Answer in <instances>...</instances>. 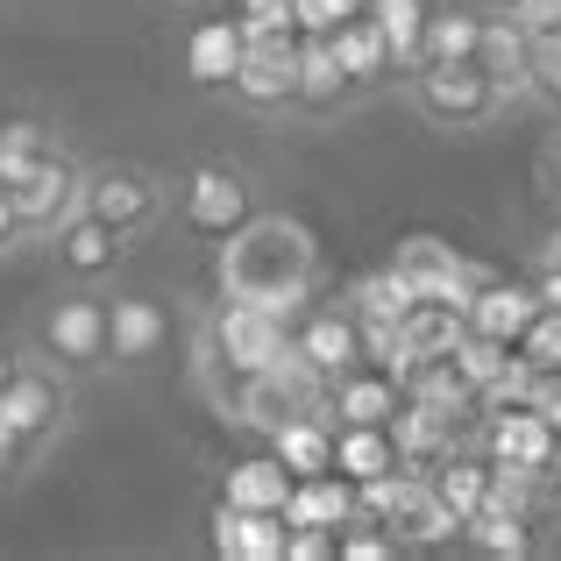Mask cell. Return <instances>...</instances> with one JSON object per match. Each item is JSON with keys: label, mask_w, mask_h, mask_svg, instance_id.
Segmentation results:
<instances>
[{"label": "cell", "mask_w": 561, "mask_h": 561, "mask_svg": "<svg viewBox=\"0 0 561 561\" xmlns=\"http://www.w3.org/2000/svg\"><path fill=\"white\" fill-rule=\"evenodd\" d=\"M348 14H363V0H299V36H334Z\"/></svg>", "instance_id": "obj_34"}, {"label": "cell", "mask_w": 561, "mask_h": 561, "mask_svg": "<svg viewBox=\"0 0 561 561\" xmlns=\"http://www.w3.org/2000/svg\"><path fill=\"white\" fill-rule=\"evenodd\" d=\"M214 285L220 299H256L271 313L299 320L320 291V242L291 214H249L228 242H214Z\"/></svg>", "instance_id": "obj_1"}, {"label": "cell", "mask_w": 561, "mask_h": 561, "mask_svg": "<svg viewBox=\"0 0 561 561\" xmlns=\"http://www.w3.org/2000/svg\"><path fill=\"white\" fill-rule=\"evenodd\" d=\"M363 85L348 79V65L334 57L328 36H299V100H291V114H306V122H328V114L356 107Z\"/></svg>", "instance_id": "obj_18"}, {"label": "cell", "mask_w": 561, "mask_h": 561, "mask_svg": "<svg viewBox=\"0 0 561 561\" xmlns=\"http://www.w3.org/2000/svg\"><path fill=\"white\" fill-rule=\"evenodd\" d=\"M483 43V8L462 0V8H434L426 14V36H420V65H469Z\"/></svg>", "instance_id": "obj_26"}, {"label": "cell", "mask_w": 561, "mask_h": 561, "mask_svg": "<svg viewBox=\"0 0 561 561\" xmlns=\"http://www.w3.org/2000/svg\"><path fill=\"white\" fill-rule=\"evenodd\" d=\"M79 206L93 220H107L122 242H142L171 220V179L150 164H85V192Z\"/></svg>", "instance_id": "obj_5"}, {"label": "cell", "mask_w": 561, "mask_h": 561, "mask_svg": "<svg viewBox=\"0 0 561 561\" xmlns=\"http://www.w3.org/2000/svg\"><path fill=\"white\" fill-rule=\"evenodd\" d=\"M462 548L469 554H491V561H526L540 540H534V519H526V512L483 505V512H469V519H462Z\"/></svg>", "instance_id": "obj_25"}, {"label": "cell", "mask_w": 561, "mask_h": 561, "mask_svg": "<svg viewBox=\"0 0 561 561\" xmlns=\"http://www.w3.org/2000/svg\"><path fill=\"white\" fill-rule=\"evenodd\" d=\"M28 234H22V220H14V199H8V185H0V256H14Z\"/></svg>", "instance_id": "obj_38"}, {"label": "cell", "mask_w": 561, "mask_h": 561, "mask_svg": "<svg viewBox=\"0 0 561 561\" xmlns=\"http://www.w3.org/2000/svg\"><path fill=\"white\" fill-rule=\"evenodd\" d=\"M28 342H36V356H43V363H57L65 377H93V370H107V299H100L93 285L57 291V299L36 313Z\"/></svg>", "instance_id": "obj_6"}, {"label": "cell", "mask_w": 561, "mask_h": 561, "mask_svg": "<svg viewBox=\"0 0 561 561\" xmlns=\"http://www.w3.org/2000/svg\"><path fill=\"white\" fill-rule=\"evenodd\" d=\"M391 440H398V462L405 469H434L462 434H455V412L426 405V398H405V405L391 412Z\"/></svg>", "instance_id": "obj_21"}, {"label": "cell", "mask_w": 561, "mask_h": 561, "mask_svg": "<svg viewBox=\"0 0 561 561\" xmlns=\"http://www.w3.org/2000/svg\"><path fill=\"white\" fill-rule=\"evenodd\" d=\"M285 342H291V320L285 313H271V306H256V299H214V313H206V328H199V377L206 383H242V377H256V370H271L277 356H285Z\"/></svg>", "instance_id": "obj_2"}, {"label": "cell", "mask_w": 561, "mask_h": 561, "mask_svg": "<svg viewBox=\"0 0 561 561\" xmlns=\"http://www.w3.org/2000/svg\"><path fill=\"white\" fill-rule=\"evenodd\" d=\"M14 363H22V356H14V348H0V391H8V377H14Z\"/></svg>", "instance_id": "obj_40"}, {"label": "cell", "mask_w": 561, "mask_h": 561, "mask_svg": "<svg viewBox=\"0 0 561 561\" xmlns=\"http://www.w3.org/2000/svg\"><path fill=\"white\" fill-rule=\"evenodd\" d=\"M398 93H405V107L420 114L426 128H440V136H477L497 114H512L477 57H469V65H412L405 79H398Z\"/></svg>", "instance_id": "obj_3"}, {"label": "cell", "mask_w": 561, "mask_h": 561, "mask_svg": "<svg viewBox=\"0 0 561 561\" xmlns=\"http://www.w3.org/2000/svg\"><path fill=\"white\" fill-rule=\"evenodd\" d=\"M122 256H128V242L107 228V220H93L85 206L50 234V263H57L65 285H100V277H114V263H122Z\"/></svg>", "instance_id": "obj_17"}, {"label": "cell", "mask_w": 561, "mask_h": 561, "mask_svg": "<svg viewBox=\"0 0 561 561\" xmlns=\"http://www.w3.org/2000/svg\"><path fill=\"white\" fill-rule=\"evenodd\" d=\"M256 206H263L256 179L242 164H228V157H206V164H192L171 185V220H179V234H192V242H228Z\"/></svg>", "instance_id": "obj_4"}, {"label": "cell", "mask_w": 561, "mask_h": 561, "mask_svg": "<svg viewBox=\"0 0 561 561\" xmlns=\"http://www.w3.org/2000/svg\"><path fill=\"white\" fill-rule=\"evenodd\" d=\"M291 348H299V356L334 383L342 370H356V363H363V320L348 313V306H306V313L291 320Z\"/></svg>", "instance_id": "obj_16"}, {"label": "cell", "mask_w": 561, "mask_h": 561, "mask_svg": "<svg viewBox=\"0 0 561 561\" xmlns=\"http://www.w3.org/2000/svg\"><path fill=\"white\" fill-rule=\"evenodd\" d=\"M512 348H519V356L534 363V370H561V313H548V306H540L534 328H526Z\"/></svg>", "instance_id": "obj_33"}, {"label": "cell", "mask_w": 561, "mask_h": 561, "mask_svg": "<svg viewBox=\"0 0 561 561\" xmlns=\"http://www.w3.org/2000/svg\"><path fill=\"white\" fill-rule=\"evenodd\" d=\"M534 107L561 114V28H540L534 36Z\"/></svg>", "instance_id": "obj_32"}, {"label": "cell", "mask_w": 561, "mask_h": 561, "mask_svg": "<svg viewBox=\"0 0 561 561\" xmlns=\"http://www.w3.org/2000/svg\"><path fill=\"white\" fill-rule=\"evenodd\" d=\"M220 497H228V505H242V512H285V497H291V469L277 462V455H249V462H234V469H228Z\"/></svg>", "instance_id": "obj_27"}, {"label": "cell", "mask_w": 561, "mask_h": 561, "mask_svg": "<svg viewBox=\"0 0 561 561\" xmlns=\"http://www.w3.org/2000/svg\"><path fill=\"white\" fill-rule=\"evenodd\" d=\"M356 519V483L342 477V469H320V477H299L285 497V526H342Z\"/></svg>", "instance_id": "obj_22"}, {"label": "cell", "mask_w": 561, "mask_h": 561, "mask_svg": "<svg viewBox=\"0 0 561 561\" xmlns=\"http://www.w3.org/2000/svg\"><path fill=\"white\" fill-rule=\"evenodd\" d=\"M234 22H242L249 43H277V36H299V0H234Z\"/></svg>", "instance_id": "obj_31"}, {"label": "cell", "mask_w": 561, "mask_h": 561, "mask_svg": "<svg viewBox=\"0 0 561 561\" xmlns=\"http://www.w3.org/2000/svg\"><path fill=\"white\" fill-rule=\"evenodd\" d=\"M271 455L291 469V483L334 469V420H328V412H291V420L271 434Z\"/></svg>", "instance_id": "obj_24"}, {"label": "cell", "mask_w": 561, "mask_h": 561, "mask_svg": "<svg viewBox=\"0 0 561 561\" xmlns=\"http://www.w3.org/2000/svg\"><path fill=\"white\" fill-rule=\"evenodd\" d=\"M497 8H505L512 22L526 28V36H540V28H561V0H497Z\"/></svg>", "instance_id": "obj_35"}, {"label": "cell", "mask_w": 561, "mask_h": 561, "mask_svg": "<svg viewBox=\"0 0 561 561\" xmlns=\"http://www.w3.org/2000/svg\"><path fill=\"white\" fill-rule=\"evenodd\" d=\"M534 313H540V291L534 285H505V277H483V285L469 291V306H462L469 334H491V342H505V348L534 328Z\"/></svg>", "instance_id": "obj_20"}, {"label": "cell", "mask_w": 561, "mask_h": 561, "mask_svg": "<svg viewBox=\"0 0 561 561\" xmlns=\"http://www.w3.org/2000/svg\"><path fill=\"white\" fill-rule=\"evenodd\" d=\"M0 420H8V434L22 440L28 462H36V455L71 426V377L57 370V363H43V356H22L14 377H8V391H0Z\"/></svg>", "instance_id": "obj_7"}, {"label": "cell", "mask_w": 561, "mask_h": 561, "mask_svg": "<svg viewBox=\"0 0 561 561\" xmlns=\"http://www.w3.org/2000/svg\"><path fill=\"white\" fill-rule=\"evenodd\" d=\"M242 50H249V36H242V22L234 14H214V8H199V22L185 28V43H179V71L199 93H228L234 85V71H242Z\"/></svg>", "instance_id": "obj_12"}, {"label": "cell", "mask_w": 561, "mask_h": 561, "mask_svg": "<svg viewBox=\"0 0 561 561\" xmlns=\"http://www.w3.org/2000/svg\"><path fill=\"white\" fill-rule=\"evenodd\" d=\"M171 348V313L142 291L107 299V370H150Z\"/></svg>", "instance_id": "obj_13"}, {"label": "cell", "mask_w": 561, "mask_h": 561, "mask_svg": "<svg viewBox=\"0 0 561 561\" xmlns=\"http://www.w3.org/2000/svg\"><path fill=\"white\" fill-rule=\"evenodd\" d=\"M477 448L491 455V462H512V469H540V477H554V462H561V434H554L548 420H540L534 405L477 412Z\"/></svg>", "instance_id": "obj_10"}, {"label": "cell", "mask_w": 561, "mask_h": 561, "mask_svg": "<svg viewBox=\"0 0 561 561\" xmlns=\"http://www.w3.org/2000/svg\"><path fill=\"white\" fill-rule=\"evenodd\" d=\"M334 469H342L348 483H370L383 469H398L391 426H334Z\"/></svg>", "instance_id": "obj_29"}, {"label": "cell", "mask_w": 561, "mask_h": 561, "mask_svg": "<svg viewBox=\"0 0 561 561\" xmlns=\"http://www.w3.org/2000/svg\"><path fill=\"white\" fill-rule=\"evenodd\" d=\"M391 271L412 285V299H440V306H455V313H462L469 291L483 285V271H477V263H462V249L440 242V234H405L398 256H391Z\"/></svg>", "instance_id": "obj_9"}, {"label": "cell", "mask_w": 561, "mask_h": 561, "mask_svg": "<svg viewBox=\"0 0 561 561\" xmlns=\"http://www.w3.org/2000/svg\"><path fill=\"white\" fill-rule=\"evenodd\" d=\"M334 57L348 65V79L363 85V93H383V85H398V71H391V43H383V28L370 22V14H348L342 28H334Z\"/></svg>", "instance_id": "obj_23"}, {"label": "cell", "mask_w": 561, "mask_h": 561, "mask_svg": "<svg viewBox=\"0 0 561 561\" xmlns=\"http://www.w3.org/2000/svg\"><path fill=\"white\" fill-rule=\"evenodd\" d=\"M526 405H534L540 420H548L554 434H561V370H540V377H534V398H526Z\"/></svg>", "instance_id": "obj_36"}, {"label": "cell", "mask_w": 561, "mask_h": 561, "mask_svg": "<svg viewBox=\"0 0 561 561\" xmlns=\"http://www.w3.org/2000/svg\"><path fill=\"white\" fill-rule=\"evenodd\" d=\"M22 469H28V448H22V440L8 434V420H0V483H14Z\"/></svg>", "instance_id": "obj_37"}, {"label": "cell", "mask_w": 561, "mask_h": 561, "mask_svg": "<svg viewBox=\"0 0 561 561\" xmlns=\"http://www.w3.org/2000/svg\"><path fill=\"white\" fill-rule=\"evenodd\" d=\"M206 540H214L220 561H285L291 526H285V512H242V505H228V497H214Z\"/></svg>", "instance_id": "obj_15"}, {"label": "cell", "mask_w": 561, "mask_h": 561, "mask_svg": "<svg viewBox=\"0 0 561 561\" xmlns=\"http://www.w3.org/2000/svg\"><path fill=\"white\" fill-rule=\"evenodd\" d=\"M228 93H234V107H249V114H291V100H299V36L249 43Z\"/></svg>", "instance_id": "obj_11"}, {"label": "cell", "mask_w": 561, "mask_h": 561, "mask_svg": "<svg viewBox=\"0 0 561 561\" xmlns=\"http://www.w3.org/2000/svg\"><path fill=\"white\" fill-rule=\"evenodd\" d=\"M398 405H405V391H398V377L383 370V363H356V370H342L328 383L334 426H391Z\"/></svg>", "instance_id": "obj_19"}, {"label": "cell", "mask_w": 561, "mask_h": 561, "mask_svg": "<svg viewBox=\"0 0 561 561\" xmlns=\"http://www.w3.org/2000/svg\"><path fill=\"white\" fill-rule=\"evenodd\" d=\"M50 142H57L50 122H36V114H8V122H0V185H22L28 171L50 157Z\"/></svg>", "instance_id": "obj_30"}, {"label": "cell", "mask_w": 561, "mask_h": 561, "mask_svg": "<svg viewBox=\"0 0 561 561\" xmlns=\"http://www.w3.org/2000/svg\"><path fill=\"white\" fill-rule=\"evenodd\" d=\"M363 14L383 28V43H391V71L405 79V71L420 65V36H426V14H434V0H363Z\"/></svg>", "instance_id": "obj_28"}, {"label": "cell", "mask_w": 561, "mask_h": 561, "mask_svg": "<svg viewBox=\"0 0 561 561\" xmlns=\"http://www.w3.org/2000/svg\"><path fill=\"white\" fill-rule=\"evenodd\" d=\"M554 512H561V462H554Z\"/></svg>", "instance_id": "obj_42"}, {"label": "cell", "mask_w": 561, "mask_h": 561, "mask_svg": "<svg viewBox=\"0 0 561 561\" xmlns=\"http://www.w3.org/2000/svg\"><path fill=\"white\" fill-rule=\"evenodd\" d=\"M79 192H85V164L65 142H50V157H43L22 185H8V199H14V220H22L28 242H50V234L79 214Z\"/></svg>", "instance_id": "obj_8"}, {"label": "cell", "mask_w": 561, "mask_h": 561, "mask_svg": "<svg viewBox=\"0 0 561 561\" xmlns=\"http://www.w3.org/2000/svg\"><path fill=\"white\" fill-rule=\"evenodd\" d=\"M534 291H540V306H548V313H561V263H554V271H540V277H534Z\"/></svg>", "instance_id": "obj_39"}, {"label": "cell", "mask_w": 561, "mask_h": 561, "mask_svg": "<svg viewBox=\"0 0 561 561\" xmlns=\"http://www.w3.org/2000/svg\"><path fill=\"white\" fill-rule=\"evenodd\" d=\"M477 65L491 71V85L505 93V107H534V36L512 22L505 8H483V43H477Z\"/></svg>", "instance_id": "obj_14"}, {"label": "cell", "mask_w": 561, "mask_h": 561, "mask_svg": "<svg viewBox=\"0 0 561 561\" xmlns=\"http://www.w3.org/2000/svg\"><path fill=\"white\" fill-rule=\"evenodd\" d=\"M164 8H179V14H199V8H220V0H164Z\"/></svg>", "instance_id": "obj_41"}]
</instances>
